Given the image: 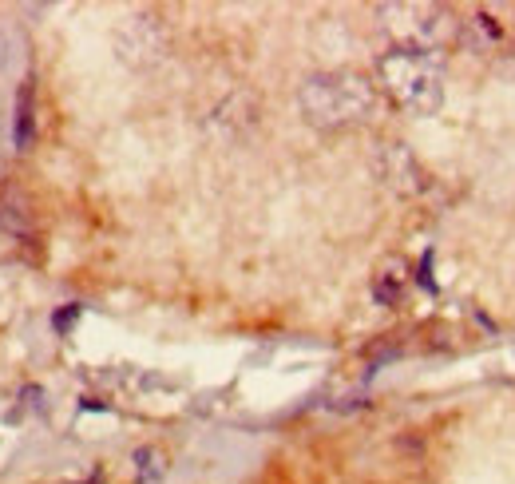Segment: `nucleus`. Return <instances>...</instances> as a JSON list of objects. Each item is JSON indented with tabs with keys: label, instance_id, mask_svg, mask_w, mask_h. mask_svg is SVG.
I'll list each match as a JSON object with an SVG mask.
<instances>
[{
	"label": "nucleus",
	"instance_id": "f257e3e1",
	"mask_svg": "<svg viewBox=\"0 0 515 484\" xmlns=\"http://www.w3.org/2000/svg\"><path fill=\"white\" fill-rule=\"evenodd\" d=\"M302 116L321 131L365 123L377 112V88L361 72H317L298 88Z\"/></svg>",
	"mask_w": 515,
	"mask_h": 484
},
{
	"label": "nucleus",
	"instance_id": "f03ea898",
	"mask_svg": "<svg viewBox=\"0 0 515 484\" xmlns=\"http://www.w3.org/2000/svg\"><path fill=\"white\" fill-rule=\"evenodd\" d=\"M377 76L397 108L412 116H436L444 108V72L440 56L412 52V48H389L377 60Z\"/></svg>",
	"mask_w": 515,
	"mask_h": 484
},
{
	"label": "nucleus",
	"instance_id": "7ed1b4c3",
	"mask_svg": "<svg viewBox=\"0 0 515 484\" xmlns=\"http://www.w3.org/2000/svg\"><path fill=\"white\" fill-rule=\"evenodd\" d=\"M381 16H389L385 28H389L393 40H397L393 48L432 52V56H440V52L464 32L460 20H456L448 8H440V4H385Z\"/></svg>",
	"mask_w": 515,
	"mask_h": 484
},
{
	"label": "nucleus",
	"instance_id": "20e7f679",
	"mask_svg": "<svg viewBox=\"0 0 515 484\" xmlns=\"http://www.w3.org/2000/svg\"><path fill=\"white\" fill-rule=\"evenodd\" d=\"M377 171H381V179H385L397 195H420V191L428 187L424 167L416 163V155H412L405 143H385V147L377 151Z\"/></svg>",
	"mask_w": 515,
	"mask_h": 484
},
{
	"label": "nucleus",
	"instance_id": "39448f33",
	"mask_svg": "<svg viewBox=\"0 0 515 484\" xmlns=\"http://www.w3.org/2000/svg\"><path fill=\"white\" fill-rule=\"evenodd\" d=\"M32 116H36L32 112V80H24L20 92H16V147L20 151H28L32 139H36V120Z\"/></svg>",
	"mask_w": 515,
	"mask_h": 484
},
{
	"label": "nucleus",
	"instance_id": "423d86ee",
	"mask_svg": "<svg viewBox=\"0 0 515 484\" xmlns=\"http://www.w3.org/2000/svg\"><path fill=\"white\" fill-rule=\"evenodd\" d=\"M401 294H405V274H401L397 266H393V270H381V274L373 278V298H377L381 306H397Z\"/></svg>",
	"mask_w": 515,
	"mask_h": 484
},
{
	"label": "nucleus",
	"instance_id": "0eeeda50",
	"mask_svg": "<svg viewBox=\"0 0 515 484\" xmlns=\"http://www.w3.org/2000/svg\"><path fill=\"white\" fill-rule=\"evenodd\" d=\"M135 473L139 484H155L167 469H163V453L159 449H135Z\"/></svg>",
	"mask_w": 515,
	"mask_h": 484
},
{
	"label": "nucleus",
	"instance_id": "6e6552de",
	"mask_svg": "<svg viewBox=\"0 0 515 484\" xmlns=\"http://www.w3.org/2000/svg\"><path fill=\"white\" fill-rule=\"evenodd\" d=\"M76 318H80V306L72 302V306H64V310H56V314H52V330H56V334H68Z\"/></svg>",
	"mask_w": 515,
	"mask_h": 484
},
{
	"label": "nucleus",
	"instance_id": "1a4fd4ad",
	"mask_svg": "<svg viewBox=\"0 0 515 484\" xmlns=\"http://www.w3.org/2000/svg\"><path fill=\"white\" fill-rule=\"evenodd\" d=\"M84 484H103V473H92V477H88Z\"/></svg>",
	"mask_w": 515,
	"mask_h": 484
}]
</instances>
